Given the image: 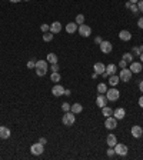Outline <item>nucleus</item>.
Instances as JSON below:
<instances>
[{
    "instance_id": "nucleus-1",
    "label": "nucleus",
    "mask_w": 143,
    "mask_h": 160,
    "mask_svg": "<svg viewBox=\"0 0 143 160\" xmlns=\"http://www.w3.org/2000/svg\"><path fill=\"white\" fill-rule=\"evenodd\" d=\"M76 122V116L73 111H65V115L62 117V123L63 126H73Z\"/></svg>"
},
{
    "instance_id": "nucleus-2",
    "label": "nucleus",
    "mask_w": 143,
    "mask_h": 160,
    "mask_svg": "<svg viewBox=\"0 0 143 160\" xmlns=\"http://www.w3.org/2000/svg\"><path fill=\"white\" fill-rule=\"evenodd\" d=\"M43 151H44V144H42L40 142L37 143H33L30 146V153L33 156H40V155H43Z\"/></svg>"
},
{
    "instance_id": "nucleus-3",
    "label": "nucleus",
    "mask_w": 143,
    "mask_h": 160,
    "mask_svg": "<svg viewBox=\"0 0 143 160\" xmlns=\"http://www.w3.org/2000/svg\"><path fill=\"white\" fill-rule=\"evenodd\" d=\"M106 97H107L109 102H116L117 99L120 97V92H119L117 89H115V87L107 89V92H106Z\"/></svg>"
},
{
    "instance_id": "nucleus-4",
    "label": "nucleus",
    "mask_w": 143,
    "mask_h": 160,
    "mask_svg": "<svg viewBox=\"0 0 143 160\" xmlns=\"http://www.w3.org/2000/svg\"><path fill=\"white\" fill-rule=\"evenodd\" d=\"M113 149H115V153H116L117 156H126V155H127V151H129L127 146L123 144V143H116Z\"/></svg>"
},
{
    "instance_id": "nucleus-5",
    "label": "nucleus",
    "mask_w": 143,
    "mask_h": 160,
    "mask_svg": "<svg viewBox=\"0 0 143 160\" xmlns=\"http://www.w3.org/2000/svg\"><path fill=\"white\" fill-rule=\"evenodd\" d=\"M132 71H130V69H122L120 73H119V77H120V82H125V83H127L129 80H132Z\"/></svg>"
},
{
    "instance_id": "nucleus-6",
    "label": "nucleus",
    "mask_w": 143,
    "mask_h": 160,
    "mask_svg": "<svg viewBox=\"0 0 143 160\" xmlns=\"http://www.w3.org/2000/svg\"><path fill=\"white\" fill-rule=\"evenodd\" d=\"M104 126H106V129H109V130L116 129L117 127V119L116 117H113V116H109V117H106Z\"/></svg>"
},
{
    "instance_id": "nucleus-7",
    "label": "nucleus",
    "mask_w": 143,
    "mask_h": 160,
    "mask_svg": "<svg viewBox=\"0 0 143 160\" xmlns=\"http://www.w3.org/2000/svg\"><path fill=\"white\" fill-rule=\"evenodd\" d=\"M99 46H100V50H102V53H104V54L110 53V52H112V49H113L112 43H110V42H107V40H103V42H102Z\"/></svg>"
},
{
    "instance_id": "nucleus-8",
    "label": "nucleus",
    "mask_w": 143,
    "mask_h": 160,
    "mask_svg": "<svg viewBox=\"0 0 143 160\" xmlns=\"http://www.w3.org/2000/svg\"><path fill=\"white\" fill-rule=\"evenodd\" d=\"M52 94L55 96V97H60V96H63L65 94V87L62 85H56L52 87Z\"/></svg>"
},
{
    "instance_id": "nucleus-9",
    "label": "nucleus",
    "mask_w": 143,
    "mask_h": 160,
    "mask_svg": "<svg viewBox=\"0 0 143 160\" xmlns=\"http://www.w3.org/2000/svg\"><path fill=\"white\" fill-rule=\"evenodd\" d=\"M77 30H79V33H80V35H82L83 37H89V36L92 35V29H90V26H86L85 23L79 26Z\"/></svg>"
},
{
    "instance_id": "nucleus-10",
    "label": "nucleus",
    "mask_w": 143,
    "mask_h": 160,
    "mask_svg": "<svg viewBox=\"0 0 143 160\" xmlns=\"http://www.w3.org/2000/svg\"><path fill=\"white\" fill-rule=\"evenodd\" d=\"M130 133H132V136H133L134 139H140L143 136V129L140 126H133L132 130H130Z\"/></svg>"
},
{
    "instance_id": "nucleus-11",
    "label": "nucleus",
    "mask_w": 143,
    "mask_h": 160,
    "mask_svg": "<svg viewBox=\"0 0 143 160\" xmlns=\"http://www.w3.org/2000/svg\"><path fill=\"white\" fill-rule=\"evenodd\" d=\"M10 134H12V132H10L9 127H6V126H0V139L7 140V139L10 137Z\"/></svg>"
},
{
    "instance_id": "nucleus-12",
    "label": "nucleus",
    "mask_w": 143,
    "mask_h": 160,
    "mask_svg": "<svg viewBox=\"0 0 143 160\" xmlns=\"http://www.w3.org/2000/svg\"><path fill=\"white\" fill-rule=\"evenodd\" d=\"M109 100H107V97H106V94H100L99 93V96L96 97V104L102 109V107H104L106 106V103H107Z\"/></svg>"
},
{
    "instance_id": "nucleus-13",
    "label": "nucleus",
    "mask_w": 143,
    "mask_h": 160,
    "mask_svg": "<svg viewBox=\"0 0 143 160\" xmlns=\"http://www.w3.org/2000/svg\"><path fill=\"white\" fill-rule=\"evenodd\" d=\"M125 116H126V110L123 107H117L116 110H113V117H116L117 120L125 119Z\"/></svg>"
},
{
    "instance_id": "nucleus-14",
    "label": "nucleus",
    "mask_w": 143,
    "mask_h": 160,
    "mask_svg": "<svg viewBox=\"0 0 143 160\" xmlns=\"http://www.w3.org/2000/svg\"><path fill=\"white\" fill-rule=\"evenodd\" d=\"M129 69H130L132 73H140V70L143 69V66H142V63L140 62H132L130 63V66H129Z\"/></svg>"
},
{
    "instance_id": "nucleus-15",
    "label": "nucleus",
    "mask_w": 143,
    "mask_h": 160,
    "mask_svg": "<svg viewBox=\"0 0 143 160\" xmlns=\"http://www.w3.org/2000/svg\"><path fill=\"white\" fill-rule=\"evenodd\" d=\"M93 69H95V73H97V75H103L104 71H106V66H104L103 63H95V66H93Z\"/></svg>"
},
{
    "instance_id": "nucleus-16",
    "label": "nucleus",
    "mask_w": 143,
    "mask_h": 160,
    "mask_svg": "<svg viewBox=\"0 0 143 160\" xmlns=\"http://www.w3.org/2000/svg\"><path fill=\"white\" fill-rule=\"evenodd\" d=\"M50 31H52L53 35H57V33H60L62 31V24L60 22H53L50 24Z\"/></svg>"
},
{
    "instance_id": "nucleus-17",
    "label": "nucleus",
    "mask_w": 143,
    "mask_h": 160,
    "mask_svg": "<svg viewBox=\"0 0 143 160\" xmlns=\"http://www.w3.org/2000/svg\"><path fill=\"white\" fill-rule=\"evenodd\" d=\"M77 29H79V24L76 22L74 23H67V24H66V31H67L69 35H73Z\"/></svg>"
},
{
    "instance_id": "nucleus-18",
    "label": "nucleus",
    "mask_w": 143,
    "mask_h": 160,
    "mask_svg": "<svg viewBox=\"0 0 143 160\" xmlns=\"http://www.w3.org/2000/svg\"><path fill=\"white\" fill-rule=\"evenodd\" d=\"M119 39L123 40V42H129V40L132 39V33H130L129 30H122L120 33H119Z\"/></svg>"
},
{
    "instance_id": "nucleus-19",
    "label": "nucleus",
    "mask_w": 143,
    "mask_h": 160,
    "mask_svg": "<svg viewBox=\"0 0 143 160\" xmlns=\"http://www.w3.org/2000/svg\"><path fill=\"white\" fill-rule=\"evenodd\" d=\"M117 143V137L115 136V134H109L107 137H106V144H107L109 147H115V144Z\"/></svg>"
},
{
    "instance_id": "nucleus-20",
    "label": "nucleus",
    "mask_w": 143,
    "mask_h": 160,
    "mask_svg": "<svg viewBox=\"0 0 143 160\" xmlns=\"http://www.w3.org/2000/svg\"><path fill=\"white\" fill-rule=\"evenodd\" d=\"M116 71H117V66H116V64L110 63V64H107V66H106V75H107V76L116 75Z\"/></svg>"
},
{
    "instance_id": "nucleus-21",
    "label": "nucleus",
    "mask_w": 143,
    "mask_h": 160,
    "mask_svg": "<svg viewBox=\"0 0 143 160\" xmlns=\"http://www.w3.org/2000/svg\"><path fill=\"white\" fill-rule=\"evenodd\" d=\"M70 111H73L74 115H79V113H82L83 111V106L80 103H73L72 107H70Z\"/></svg>"
},
{
    "instance_id": "nucleus-22",
    "label": "nucleus",
    "mask_w": 143,
    "mask_h": 160,
    "mask_svg": "<svg viewBox=\"0 0 143 160\" xmlns=\"http://www.w3.org/2000/svg\"><path fill=\"white\" fill-rule=\"evenodd\" d=\"M120 82V77L119 76H116V75H113V76H109V85L110 86H117V83Z\"/></svg>"
},
{
    "instance_id": "nucleus-23",
    "label": "nucleus",
    "mask_w": 143,
    "mask_h": 160,
    "mask_svg": "<svg viewBox=\"0 0 143 160\" xmlns=\"http://www.w3.org/2000/svg\"><path fill=\"white\" fill-rule=\"evenodd\" d=\"M46 60H47V63L53 64V63H57V62H59V57L56 56V53H49L47 56H46Z\"/></svg>"
},
{
    "instance_id": "nucleus-24",
    "label": "nucleus",
    "mask_w": 143,
    "mask_h": 160,
    "mask_svg": "<svg viewBox=\"0 0 143 160\" xmlns=\"http://www.w3.org/2000/svg\"><path fill=\"white\" fill-rule=\"evenodd\" d=\"M36 69H49L47 60H37L36 62Z\"/></svg>"
},
{
    "instance_id": "nucleus-25",
    "label": "nucleus",
    "mask_w": 143,
    "mask_h": 160,
    "mask_svg": "<svg viewBox=\"0 0 143 160\" xmlns=\"http://www.w3.org/2000/svg\"><path fill=\"white\" fill-rule=\"evenodd\" d=\"M50 80L55 82V83H59V82L62 80L60 73H59V71H52V75H50Z\"/></svg>"
},
{
    "instance_id": "nucleus-26",
    "label": "nucleus",
    "mask_w": 143,
    "mask_h": 160,
    "mask_svg": "<svg viewBox=\"0 0 143 160\" xmlns=\"http://www.w3.org/2000/svg\"><path fill=\"white\" fill-rule=\"evenodd\" d=\"M97 92H99L100 94H106V92H107L106 83H99V85H97Z\"/></svg>"
},
{
    "instance_id": "nucleus-27",
    "label": "nucleus",
    "mask_w": 143,
    "mask_h": 160,
    "mask_svg": "<svg viewBox=\"0 0 143 160\" xmlns=\"http://www.w3.org/2000/svg\"><path fill=\"white\" fill-rule=\"evenodd\" d=\"M102 115H103L104 117H109V116H112V115H113V110L110 109V107L104 106V107H102Z\"/></svg>"
},
{
    "instance_id": "nucleus-28",
    "label": "nucleus",
    "mask_w": 143,
    "mask_h": 160,
    "mask_svg": "<svg viewBox=\"0 0 143 160\" xmlns=\"http://www.w3.org/2000/svg\"><path fill=\"white\" fill-rule=\"evenodd\" d=\"M140 53H143V46H136V47H133V52H132V54L133 56H140Z\"/></svg>"
},
{
    "instance_id": "nucleus-29",
    "label": "nucleus",
    "mask_w": 143,
    "mask_h": 160,
    "mask_svg": "<svg viewBox=\"0 0 143 160\" xmlns=\"http://www.w3.org/2000/svg\"><path fill=\"white\" fill-rule=\"evenodd\" d=\"M122 59H123L126 63H132L133 62V54L132 53H125L123 56H122Z\"/></svg>"
},
{
    "instance_id": "nucleus-30",
    "label": "nucleus",
    "mask_w": 143,
    "mask_h": 160,
    "mask_svg": "<svg viewBox=\"0 0 143 160\" xmlns=\"http://www.w3.org/2000/svg\"><path fill=\"white\" fill-rule=\"evenodd\" d=\"M43 40L44 42H52L53 40V33L52 31H46V33H43Z\"/></svg>"
},
{
    "instance_id": "nucleus-31",
    "label": "nucleus",
    "mask_w": 143,
    "mask_h": 160,
    "mask_svg": "<svg viewBox=\"0 0 143 160\" xmlns=\"http://www.w3.org/2000/svg\"><path fill=\"white\" fill-rule=\"evenodd\" d=\"M46 73H47V69H36V75L39 77H43Z\"/></svg>"
},
{
    "instance_id": "nucleus-32",
    "label": "nucleus",
    "mask_w": 143,
    "mask_h": 160,
    "mask_svg": "<svg viewBox=\"0 0 143 160\" xmlns=\"http://www.w3.org/2000/svg\"><path fill=\"white\" fill-rule=\"evenodd\" d=\"M76 23H77L79 26L83 24V23H85V16H83V14H77V16H76Z\"/></svg>"
},
{
    "instance_id": "nucleus-33",
    "label": "nucleus",
    "mask_w": 143,
    "mask_h": 160,
    "mask_svg": "<svg viewBox=\"0 0 143 160\" xmlns=\"http://www.w3.org/2000/svg\"><path fill=\"white\" fill-rule=\"evenodd\" d=\"M130 12H132V13H134V14H137V12H139V9H137V5H136V3H130Z\"/></svg>"
},
{
    "instance_id": "nucleus-34",
    "label": "nucleus",
    "mask_w": 143,
    "mask_h": 160,
    "mask_svg": "<svg viewBox=\"0 0 143 160\" xmlns=\"http://www.w3.org/2000/svg\"><path fill=\"white\" fill-rule=\"evenodd\" d=\"M70 107H72L70 103H63V104H62V110L63 111H70Z\"/></svg>"
},
{
    "instance_id": "nucleus-35",
    "label": "nucleus",
    "mask_w": 143,
    "mask_h": 160,
    "mask_svg": "<svg viewBox=\"0 0 143 160\" xmlns=\"http://www.w3.org/2000/svg\"><path fill=\"white\" fill-rule=\"evenodd\" d=\"M40 30L43 31V33H46V31H50V26L44 23V24H42V26H40Z\"/></svg>"
},
{
    "instance_id": "nucleus-36",
    "label": "nucleus",
    "mask_w": 143,
    "mask_h": 160,
    "mask_svg": "<svg viewBox=\"0 0 143 160\" xmlns=\"http://www.w3.org/2000/svg\"><path fill=\"white\" fill-rule=\"evenodd\" d=\"M27 67H29V69H36V62L35 60H29V62H27Z\"/></svg>"
},
{
    "instance_id": "nucleus-37",
    "label": "nucleus",
    "mask_w": 143,
    "mask_h": 160,
    "mask_svg": "<svg viewBox=\"0 0 143 160\" xmlns=\"http://www.w3.org/2000/svg\"><path fill=\"white\" fill-rule=\"evenodd\" d=\"M136 5H137L139 12H142V13H143V0H139V2L136 3Z\"/></svg>"
},
{
    "instance_id": "nucleus-38",
    "label": "nucleus",
    "mask_w": 143,
    "mask_h": 160,
    "mask_svg": "<svg viewBox=\"0 0 143 160\" xmlns=\"http://www.w3.org/2000/svg\"><path fill=\"white\" fill-rule=\"evenodd\" d=\"M119 67H120V69H126V67H127V63H126L125 60L122 59L120 62H119Z\"/></svg>"
},
{
    "instance_id": "nucleus-39",
    "label": "nucleus",
    "mask_w": 143,
    "mask_h": 160,
    "mask_svg": "<svg viewBox=\"0 0 143 160\" xmlns=\"http://www.w3.org/2000/svg\"><path fill=\"white\" fill-rule=\"evenodd\" d=\"M115 155H116V153H115V149H113V147L107 149V156H109V157H113Z\"/></svg>"
},
{
    "instance_id": "nucleus-40",
    "label": "nucleus",
    "mask_w": 143,
    "mask_h": 160,
    "mask_svg": "<svg viewBox=\"0 0 143 160\" xmlns=\"http://www.w3.org/2000/svg\"><path fill=\"white\" fill-rule=\"evenodd\" d=\"M50 70L52 71H59V64H57V63H53L52 67H50Z\"/></svg>"
},
{
    "instance_id": "nucleus-41",
    "label": "nucleus",
    "mask_w": 143,
    "mask_h": 160,
    "mask_svg": "<svg viewBox=\"0 0 143 160\" xmlns=\"http://www.w3.org/2000/svg\"><path fill=\"white\" fill-rule=\"evenodd\" d=\"M102 42H103V39H102L100 36H97V37H96V39H95V43H96V45H100Z\"/></svg>"
},
{
    "instance_id": "nucleus-42",
    "label": "nucleus",
    "mask_w": 143,
    "mask_h": 160,
    "mask_svg": "<svg viewBox=\"0 0 143 160\" xmlns=\"http://www.w3.org/2000/svg\"><path fill=\"white\" fill-rule=\"evenodd\" d=\"M137 26H139V29H143V17H140L137 20Z\"/></svg>"
},
{
    "instance_id": "nucleus-43",
    "label": "nucleus",
    "mask_w": 143,
    "mask_h": 160,
    "mask_svg": "<svg viewBox=\"0 0 143 160\" xmlns=\"http://www.w3.org/2000/svg\"><path fill=\"white\" fill-rule=\"evenodd\" d=\"M39 142L42 143V144H46V142H47V140H46L44 137H40V139H39Z\"/></svg>"
},
{
    "instance_id": "nucleus-44",
    "label": "nucleus",
    "mask_w": 143,
    "mask_h": 160,
    "mask_svg": "<svg viewBox=\"0 0 143 160\" xmlns=\"http://www.w3.org/2000/svg\"><path fill=\"white\" fill-rule=\"evenodd\" d=\"M139 106H140V107L143 109V96H142L140 99H139Z\"/></svg>"
},
{
    "instance_id": "nucleus-45",
    "label": "nucleus",
    "mask_w": 143,
    "mask_h": 160,
    "mask_svg": "<svg viewBox=\"0 0 143 160\" xmlns=\"http://www.w3.org/2000/svg\"><path fill=\"white\" fill-rule=\"evenodd\" d=\"M139 89H140V92L143 93V80L140 82V83H139Z\"/></svg>"
},
{
    "instance_id": "nucleus-46",
    "label": "nucleus",
    "mask_w": 143,
    "mask_h": 160,
    "mask_svg": "<svg viewBox=\"0 0 143 160\" xmlns=\"http://www.w3.org/2000/svg\"><path fill=\"white\" fill-rule=\"evenodd\" d=\"M72 94V90H66L65 89V96H70Z\"/></svg>"
},
{
    "instance_id": "nucleus-47",
    "label": "nucleus",
    "mask_w": 143,
    "mask_h": 160,
    "mask_svg": "<svg viewBox=\"0 0 143 160\" xmlns=\"http://www.w3.org/2000/svg\"><path fill=\"white\" fill-rule=\"evenodd\" d=\"M97 76H99L97 73H93V75H92V79H97Z\"/></svg>"
},
{
    "instance_id": "nucleus-48",
    "label": "nucleus",
    "mask_w": 143,
    "mask_h": 160,
    "mask_svg": "<svg viewBox=\"0 0 143 160\" xmlns=\"http://www.w3.org/2000/svg\"><path fill=\"white\" fill-rule=\"evenodd\" d=\"M9 2H12V3H19V2H22V0H9Z\"/></svg>"
},
{
    "instance_id": "nucleus-49",
    "label": "nucleus",
    "mask_w": 143,
    "mask_h": 160,
    "mask_svg": "<svg viewBox=\"0 0 143 160\" xmlns=\"http://www.w3.org/2000/svg\"><path fill=\"white\" fill-rule=\"evenodd\" d=\"M129 2H130V3H137L139 0H129Z\"/></svg>"
},
{
    "instance_id": "nucleus-50",
    "label": "nucleus",
    "mask_w": 143,
    "mask_h": 160,
    "mask_svg": "<svg viewBox=\"0 0 143 160\" xmlns=\"http://www.w3.org/2000/svg\"><path fill=\"white\" fill-rule=\"evenodd\" d=\"M140 62L143 63V53H140Z\"/></svg>"
},
{
    "instance_id": "nucleus-51",
    "label": "nucleus",
    "mask_w": 143,
    "mask_h": 160,
    "mask_svg": "<svg viewBox=\"0 0 143 160\" xmlns=\"http://www.w3.org/2000/svg\"><path fill=\"white\" fill-rule=\"evenodd\" d=\"M26 2H29V0H26Z\"/></svg>"
}]
</instances>
